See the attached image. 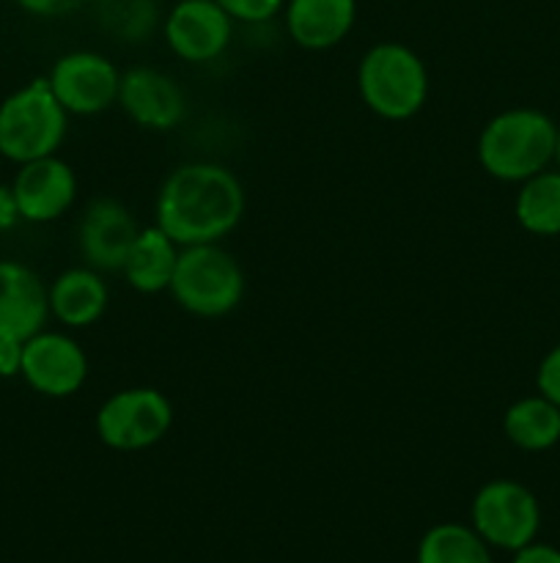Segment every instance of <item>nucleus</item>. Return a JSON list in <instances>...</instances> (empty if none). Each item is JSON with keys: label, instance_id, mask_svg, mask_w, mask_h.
<instances>
[{"label": "nucleus", "instance_id": "nucleus-1", "mask_svg": "<svg viewBox=\"0 0 560 563\" xmlns=\"http://www.w3.org/2000/svg\"><path fill=\"white\" fill-rule=\"evenodd\" d=\"M245 214V187L217 163H184L165 176L157 192V223L179 247L212 245Z\"/></svg>", "mask_w": 560, "mask_h": 563}, {"label": "nucleus", "instance_id": "nucleus-2", "mask_svg": "<svg viewBox=\"0 0 560 563\" xmlns=\"http://www.w3.org/2000/svg\"><path fill=\"white\" fill-rule=\"evenodd\" d=\"M558 124L536 108L492 115L478 135V163L497 181H525L555 163Z\"/></svg>", "mask_w": 560, "mask_h": 563}, {"label": "nucleus", "instance_id": "nucleus-3", "mask_svg": "<svg viewBox=\"0 0 560 563\" xmlns=\"http://www.w3.org/2000/svg\"><path fill=\"white\" fill-rule=\"evenodd\" d=\"M428 69L421 55L401 42H379L357 64V93L373 115L406 121L428 102Z\"/></svg>", "mask_w": 560, "mask_h": 563}, {"label": "nucleus", "instance_id": "nucleus-4", "mask_svg": "<svg viewBox=\"0 0 560 563\" xmlns=\"http://www.w3.org/2000/svg\"><path fill=\"white\" fill-rule=\"evenodd\" d=\"M69 113L55 99L47 77H36L0 102V157L16 165L49 157L64 143Z\"/></svg>", "mask_w": 560, "mask_h": 563}, {"label": "nucleus", "instance_id": "nucleus-5", "mask_svg": "<svg viewBox=\"0 0 560 563\" xmlns=\"http://www.w3.org/2000/svg\"><path fill=\"white\" fill-rule=\"evenodd\" d=\"M170 295L181 311L198 319L228 317L245 297V273L220 242L179 251Z\"/></svg>", "mask_w": 560, "mask_h": 563}, {"label": "nucleus", "instance_id": "nucleus-6", "mask_svg": "<svg viewBox=\"0 0 560 563\" xmlns=\"http://www.w3.org/2000/svg\"><path fill=\"white\" fill-rule=\"evenodd\" d=\"M173 405L163 390L141 385V388H124L108 396L99 405L93 429L102 445L135 454L165 440V434L173 427Z\"/></svg>", "mask_w": 560, "mask_h": 563}, {"label": "nucleus", "instance_id": "nucleus-7", "mask_svg": "<svg viewBox=\"0 0 560 563\" xmlns=\"http://www.w3.org/2000/svg\"><path fill=\"white\" fill-rule=\"evenodd\" d=\"M470 517L472 528L481 533L489 548L516 553L525 544L536 542L538 526H541V506L525 484L511 482V478H494L475 493Z\"/></svg>", "mask_w": 560, "mask_h": 563}, {"label": "nucleus", "instance_id": "nucleus-8", "mask_svg": "<svg viewBox=\"0 0 560 563\" xmlns=\"http://www.w3.org/2000/svg\"><path fill=\"white\" fill-rule=\"evenodd\" d=\"M47 82L69 115H99L119 102L121 71L102 53L75 49L55 60Z\"/></svg>", "mask_w": 560, "mask_h": 563}, {"label": "nucleus", "instance_id": "nucleus-9", "mask_svg": "<svg viewBox=\"0 0 560 563\" xmlns=\"http://www.w3.org/2000/svg\"><path fill=\"white\" fill-rule=\"evenodd\" d=\"M20 377L47 399H69L86 385L88 355L71 335L42 330L22 344Z\"/></svg>", "mask_w": 560, "mask_h": 563}, {"label": "nucleus", "instance_id": "nucleus-10", "mask_svg": "<svg viewBox=\"0 0 560 563\" xmlns=\"http://www.w3.org/2000/svg\"><path fill=\"white\" fill-rule=\"evenodd\" d=\"M165 42L187 64H209L228 49L234 20L214 0H179L163 20Z\"/></svg>", "mask_w": 560, "mask_h": 563}, {"label": "nucleus", "instance_id": "nucleus-11", "mask_svg": "<svg viewBox=\"0 0 560 563\" xmlns=\"http://www.w3.org/2000/svg\"><path fill=\"white\" fill-rule=\"evenodd\" d=\"M137 234L141 225L130 207H124L119 198L102 196L93 198L82 212L77 225V247L88 267L99 273H121Z\"/></svg>", "mask_w": 560, "mask_h": 563}, {"label": "nucleus", "instance_id": "nucleus-12", "mask_svg": "<svg viewBox=\"0 0 560 563\" xmlns=\"http://www.w3.org/2000/svg\"><path fill=\"white\" fill-rule=\"evenodd\" d=\"M115 104L132 124L152 132L176 130L187 115V97L179 82L154 66H132L121 71Z\"/></svg>", "mask_w": 560, "mask_h": 563}, {"label": "nucleus", "instance_id": "nucleus-13", "mask_svg": "<svg viewBox=\"0 0 560 563\" xmlns=\"http://www.w3.org/2000/svg\"><path fill=\"white\" fill-rule=\"evenodd\" d=\"M11 192L16 198L20 218L27 223H53L64 218L77 198V176L58 154L31 159L20 165Z\"/></svg>", "mask_w": 560, "mask_h": 563}, {"label": "nucleus", "instance_id": "nucleus-14", "mask_svg": "<svg viewBox=\"0 0 560 563\" xmlns=\"http://www.w3.org/2000/svg\"><path fill=\"white\" fill-rule=\"evenodd\" d=\"M49 319L44 280L27 264L0 258V339L22 341L42 333Z\"/></svg>", "mask_w": 560, "mask_h": 563}, {"label": "nucleus", "instance_id": "nucleus-15", "mask_svg": "<svg viewBox=\"0 0 560 563\" xmlns=\"http://www.w3.org/2000/svg\"><path fill=\"white\" fill-rule=\"evenodd\" d=\"M283 22L296 47L322 53L349 36L357 22V0H285Z\"/></svg>", "mask_w": 560, "mask_h": 563}, {"label": "nucleus", "instance_id": "nucleus-16", "mask_svg": "<svg viewBox=\"0 0 560 563\" xmlns=\"http://www.w3.org/2000/svg\"><path fill=\"white\" fill-rule=\"evenodd\" d=\"M49 317L71 330L97 324L110 306V289L102 273L93 267H71L47 286Z\"/></svg>", "mask_w": 560, "mask_h": 563}, {"label": "nucleus", "instance_id": "nucleus-17", "mask_svg": "<svg viewBox=\"0 0 560 563\" xmlns=\"http://www.w3.org/2000/svg\"><path fill=\"white\" fill-rule=\"evenodd\" d=\"M181 247L159 225L141 229L124 264V278L141 295H159L170 289Z\"/></svg>", "mask_w": 560, "mask_h": 563}, {"label": "nucleus", "instance_id": "nucleus-18", "mask_svg": "<svg viewBox=\"0 0 560 563\" xmlns=\"http://www.w3.org/2000/svg\"><path fill=\"white\" fill-rule=\"evenodd\" d=\"M503 432L516 449L530 454L549 451L560 443V407L541 394L525 396L505 410Z\"/></svg>", "mask_w": 560, "mask_h": 563}, {"label": "nucleus", "instance_id": "nucleus-19", "mask_svg": "<svg viewBox=\"0 0 560 563\" xmlns=\"http://www.w3.org/2000/svg\"><path fill=\"white\" fill-rule=\"evenodd\" d=\"M514 214L527 234H560V168L541 170L522 181L514 201Z\"/></svg>", "mask_w": 560, "mask_h": 563}, {"label": "nucleus", "instance_id": "nucleus-20", "mask_svg": "<svg viewBox=\"0 0 560 563\" xmlns=\"http://www.w3.org/2000/svg\"><path fill=\"white\" fill-rule=\"evenodd\" d=\"M417 563H494L489 544L472 526L439 522L423 533Z\"/></svg>", "mask_w": 560, "mask_h": 563}, {"label": "nucleus", "instance_id": "nucleus-21", "mask_svg": "<svg viewBox=\"0 0 560 563\" xmlns=\"http://www.w3.org/2000/svg\"><path fill=\"white\" fill-rule=\"evenodd\" d=\"M97 22L104 33L126 44L152 36L159 25L157 0H97Z\"/></svg>", "mask_w": 560, "mask_h": 563}, {"label": "nucleus", "instance_id": "nucleus-22", "mask_svg": "<svg viewBox=\"0 0 560 563\" xmlns=\"http://www.w3.org/2000/svg\"><path fill=\"white\" fill-rule=\"evenodd\" d=\"M234 22L264 25L283 11L285 0H214Z\"/></svg>", "mask_w": 560, "mask_h": 563}, {"label": "nucleus", "instance_id": "nucleus-23", "mask_svg": "<svg viewBox=\"0 0 560 563\" xmlns=\"http://www.w3.org/2000/svg\"><path fill=\"white\" fill-rule=\"evenodd\" d=\"M536 388L544 399H549L552 405L560 407V344L544 355V361L538 363L536 372Z\"/></svg>", "mask_w": 560, "mask_h": 563}, {"label": "nucleus", "instance_id": "nucleus-24", "mask_svg": "<svg viewBox=\"0 0 560 563\" xmlns=\"http://www.w3.org/2000/svg\"><path fill=\"white\" fill-rule=\"evenodd\" d=\"M14 3L33 16H64L80 9L86 0H14Z\"/></svg>", "mask_w": 560, "mask_h": 563}, {"label": "nucleus", "instance_id": "nucleus-25", "mask_svg": "<svg viewBox=\"0 0 560 563\" xmlns=\"http://www.w3.org/2000/svg\"><path fill=\"white\" fill-rule=\"evenodd\" d=\"M22 341L0 339V377H20Z\"/></svg>", "mask_w": 560, "mask_h": 563}, {"label": "nucleus", "instance_id": "nucleus-26", "mask_svg": "<svg viewBox=\"0 0 560 563\" xmlns=\"http://www.w3.org/2000/svg\"><path fill=\"white\" fill-rule=\"evenodd\" d=\"M514 563H560V550L552 544L530 542L514 553Z\"/></svg>", "mask_w": 560, "mask_h": 563}, {"label": "nucleus", "instance_id": "nucleus-27", "mask_svg": "<svg viewBox=\"0 0 560 563\" xmlns=\"http://www.w3.org/2000/svg\"><path fill=\"white\" fill-rule=\"evenodd\" d=\"M20 209H16V198L11 192V185H0V231H9L20 223Z\"/></svg>", "mask_w": 560, "mask_h": 563}, {"label": "nucleus", "instance_id": "nucleus-28", "mask_svg": "<svg viewBox=\"0 0 560 563\" xmlns=\"http://www.w3.org/2000/svg\"><path fill=\"white\" fill-rule=\"evenodd\" d=\"M555 163H558L560 168V124H558V146H555Z\"/></svg>", "mask_w": 560, "mask_h": 563}]
</instances>
